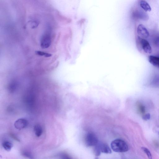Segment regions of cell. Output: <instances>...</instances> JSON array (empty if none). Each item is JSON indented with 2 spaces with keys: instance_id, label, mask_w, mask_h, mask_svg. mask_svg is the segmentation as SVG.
Instances as JSON below:
<instances>
[{
  "instance_id": "1",
  "label": "cell",
  "mask_w": 159,
  "mask_h": 159,
  "mask_svg": "<svg viewBox=\"0 0 159 159\" xmlns=\"http://www.w3.org/2000/svg\"><path fill=\"white\" fill-rule=\"evenodd\" d=\"M111 147L113 151L116 152H125L129 149L128 146L126 142L120 139L112 141L111 143Z\"/></svg>"
},
{
  "instance_id": "2",
  "label": "cell",
  "mask_w": 159,
  "mask_h": 159,
  "mask_svg": "<svg viewBox=\"0 0 159 159\" xmlns=\"http://www.w3.org/2000/svg\"><path fill=\"white\" fill-rule=\"evenodd\" d=\"M136 45L139 50L143 51L146 53L150 54L152 52L151 47L149 42L145 39L138 36Z\"/></svg>"
},
{
  "instance_id": "3",
  "label": "cell",
  "mask_w": 159,
  "mask_h": 159,
  "mask_svg": "<svg viewBox=\"0 0 159 159\" xmlns=\"http://www.w3.org/2000/svg\"><path fill=\"white\" fill-rule=\"evenodd\" d=\"M85 142L87 146H94L98 144V140L94 134L92 133H89L86 135Z\"/></svg>"
},
{
  "instance_id": "4",
  "label": "cell",
  "mask_w": 159,
  "mask_h": 159,
  "mask_svg": "<svg viewBox=\"0 0 159 159\" xmlns=\"http://www.w3.org/2000/svg\"><path fill=\"white\" fill-rule=\"evenodd\" d=\"M132 16L135 19L143 20H147L149 18L148 16L146 13L138 9H135L133 11Z\"/></svg>"
},
{
  "instance_id": "5",
  "label": "cell",
  "mask_w": 159,
  "mask_h": 159,
  "mask_svg": "<svg viewBox=\"0 0 159 159\" xmlns=\"http://www.w3.org/2000/svg\"><path fill=\"white\" fill-rule=\"evenodd\" d=\"M137 32L139 36L143 38H147L149 35V33L148 30L142 24H139L138 25Z\"/></svg>"
},
{
  "instance_id": "6",
  "label": "cell",
  "mask_w": 159,
  "mask_h": 159,
  "mask_svg": "<svg viewBox=\"0 0 159 159\" xmlns=\"http://www.w3.org/2000/svg\"><path fill=\"white\" fill-rule=\"evenodd\" d=\"M28 124V121L24 118H20L15 121L14 124L15 128L18 129L25 128Z\"/></svg>"
},
{
  "instance_id": "7",
  "label": "cell",
  "mask_w": 159,
  "mask_h": 159,
  "mask_svg": "<svg viewBox=\"0 0 159 159\" xmlns=\"http://www.w3.org/2000/svg\"><path fill=\"white\" fill-rule=\"evenodd\" d=\"M148 60L151 64L159 68V57L150 55L148 57Z\"/></svg>"
},
{
  "instance_id": "8",
  "label": "cell",
  "mask_w": 159,
  "mask_h": 159,
  "mask_svg": "<svg viewBox=\"0 0 159 159\" xmlns=\"http://www.w3.org/2000/svg\"><path fill=\"white\" fill-rule=\"evenodd\" d=\"M139 3L141 7L146 12H150L151 11V8L149 4L145 0H140Z\"/></svg>"
},
{
  "instance_id": "9",
  "label": "cell",
  "mask_w": 159,
  "mask_h": 159,
  "mask_svg": "<svg viewBox=\"0 0 159 159\" xmlns=\"http://www.w3.org/2000/svg\"><path fill=\"white\" fill-rule=\"evenodd\" d=\"M98 145L101 152L107 154L111 153V150L107 144L102 143L98 144Z\"/></svg>"
},
{
  "instance_id": "10",
  "label": "cell",
  "mask_w": 159,
  "mask_h": 159,
  "mask_svg": "<svg viewBox=\"0 0 159 159\" xmlns=\"http://www.w3.org/2000/svg\"><path fill=\"white\" fill-rule=\"evenodd\" d=\"M35 135L37 137L41 136L43 133V129L41 126L39 124L35 125L34 128Z\"/></svg>"
},
{
  "instance_id": "11",
  "label": "cell",
  "mask_w": 159,
  "mask_h": 159,
  "mask_svg": "<svg viewBox=\"0 0 159 159\" xmlns=\"http://www.w3.org/2000/svg\"><path fill=\"white\" fill-rule=\"evenodd\" d=\"M138 110L139 112L143 115L145 114L146 109L145 106L141 102H138L137 103Z\"/></svg>"
},
{
  "instance_id": "12",
  "label": "cell",
  "mask_w": 159,
  "mask_h": 159,
  "mask_svg": "<svg viewBox=\"0 0 159 159\" xmlns=\"http://www.w3.org/2000/svg\"><path fill=\"white\" fill-rule=\"evenodd\" d=\"M2 146L6 151H10L13 145L11 142L8 141H5L2 143Z\"/></svg>"
},
{
  "instance_id": "13",
  "label": "cell",
  "mask_w": 159,
  "mask_h": 159,
  "mask_svg": "<svg viewBox=\"0 0 159 159\" xmlns=\"http://www.w3.org/2000/svg\"><path fill=\"white\" fill-rule=\"evenodd\" d=\"M21 155L24 157L29 159H34L33 154L30 152L26 151H24L21 152Z\"/></svg>"
},
{
  "instance_id": "14",
  "label": "cell",
  "mask_w": 159,
  "mask_h": 159,
  "mask_svg": "<svg viewBox=\"0 0 159 159\" xmlns=\"http://www.w3.org/2000/svg\"><path fill=\"white\" fill-rule=\"evenodd\" d=\"M142 150L147 155L149 159H152V155L150 151L147 148L144 147H142Z\"/></svg>"
},
{
  "instance_id": "15",
  "label": "cell",
  "mask_w": 159,
  "mask_h": 159,
  "mask_svg": "<svg viewBox=\"0 0 159 159\" xmlns=\"http://www.w3.org/2000/svg\"><path fill=\"white\" fill-rule=\"evenodd\" d=\"M94 149V152L95 155L97 156H99L101 154V151L98 144L95 145Z\"/></svg>"
},
{
  "instance_id": "16",
  "label": "cell",
  "mask_w": 159,
  "mask_h": 159,
  "mask_svg": "<svg viewBox=\"0 0 159 159\" xmlns=\"http://www.w3.org/2000/svg\"><path fill=\"white\" fill-rule=\"evenodd\" d=\"M17 84L16 82H13L10 84L9 86V89L10 91H14L16 89Z\"/></svg>"
},
{
  "instance_id": "17",
  "label": "cell",
  "mask_w": 159,
  "mask_h": 159,
  "mask_svg": "<svg viewBox=\"0 0 159 159\" xmlns=\"http://www.w3.org/2000/svg\"><path fill=\"white\" fill-rule=\"evenodd\" d=\"M60 159H72L71 157L68 154L66 153H62L60 156Z\"/></svg>"
},
{
  "instance_id": "18",
  "label": "cell",
  "mask_w": 159,
  "mask_h": 159,
  "mask_svg": "<svg viewBox=\"0 0 159 159\" xmlns=\"http://www.w3.org/2000/svg\"><path fill=\"white\" fill-rule=\"evenodd\" d=\"M142 119L145 120H149L151 118V115L149 113L145 114L142 115Z\"/></svg>"
},
{
  "instance_id": "19",
  "label": "cell",
  "mask_w": 159,
  "mask_h": 159,
  "mask_svg": "<svg viewBox=\"0 0 159 159\" xmlns=\"http://www.w3.org/2000/svg\"><path fill=\"white\" fill-rule=\"evenodd\" d=\"M153 42L155 46L159 48V36L155 37L153 40Z\"/></svg>"
},
{
  "instance_id": "20",
  "label": "cell",
  "mask_w": 159,
  "mask_h": 159,
  "mask_svg": "<svg viewBox=\"0 0 159 159\" xmlns=\"http://www.w3.org/2000/svg\"></svg>"
}]
</instances>
